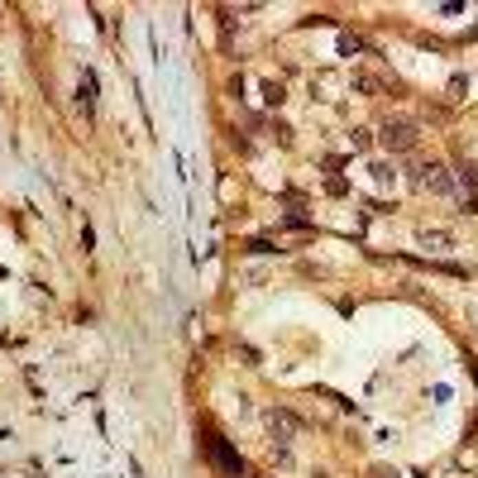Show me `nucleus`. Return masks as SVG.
Instances as JSON below:
<instances>
[{
	"mask_svg": "<svg viewBox=\"0 0 478 478\" xmlns=\"http://www.w3.org/2000/svg\"><path fill=\"white\" fill-rule=\"evenodd\" d=\"M206 455H210V464H215L220 474H230V478L244 474V459H239V455H235V450H230L220 435H206Z\"/></svg>",
	"mask_w": 478,
	"mask_h": 478,
	"instance_id": "obj_1",
	"label": "nucleus"
},
{
	"mask_svg": "<svg viewBox=\"0 0 478 478\" xmlns=\"http://www.w3.org/2000/svg\"><path fill=\"white\" fill-rule=\"evenodd\" d=\"M416 139H421V134H416V124H406V120H387V124H382V144H387L392 153H411Z\"/></svg>",
	"mask_w": 478,
	"mask_h": 478,
	"instance_id": "obj_2",
	"label": "nucleus"
},
{
	"mask_svg": "<svg viewBox=\"0 0 478 478\" xmlns=\"http://www.w3.org/2000/svg\"><path fill=\"white\" fill-rule=\"evenodd\" d=\"M416 187H421V191H440V196H450V191H455V177L445 173V163H421V168H416Z\"/></svg>",
	"mask_w": 478,
	"mask_h": 478,
	"instance_id": "obj_3",
	"label": "nucleus"
},
{
	"mask_svg": "<svg viewBox=\"0 0 478 478\" xmlns=\"http://www.w3.org/2000/svg\"><path fill=\"white\" fill-rule=\"evenodd\" d=\"M268 431H273L278 445H287V440L296 435V416H292V411H273V416H268Z\"/></svg>",
	"mask_w": 478,
	"mask_h": 478,
	"instance_id": "obj_4",
	"label": "nucleus"
},
{
	"mask_svg": "<svg viewBox=\"0 0 478 478\" xmlns=\"http://www.w3.org/2000/svg\"><path fill=\"white\" fill-rule=\"evenodd\" d=\"M82 110H96V72H82Z\"/></svg>",
	"mask_w": 478,
	"mask_h": 478,
	"instance_id": "obj_5",
	"label": "nucleus"
},
{
	"mask_svg": "<svg viewBox=\"0 0 478 478\" xmlns=\"http://www.w3.org/2000/svg\"><path fill=\"white\" fill-rule=\"evenodd\" d=\"M459 177H464V182L478 191V168H474V163H464V168H459Z\"/></svg>",
	"mask_w": 478,
	"mask_h": 478,
	"instance_id": "obj_6",
	"label": "nucleus"
}]
</instances>
